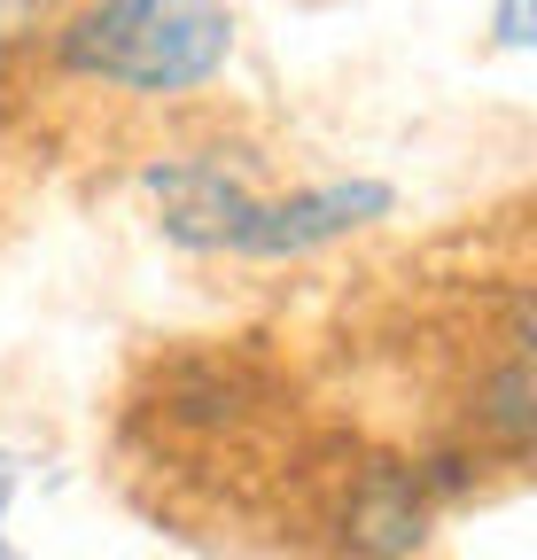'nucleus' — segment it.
<instances>
[{
	"label": "nucleus",
	"instance_id": "1",
	"mask_svg": "<svg viewBox=\"0 0 537 560\" xmlns=\"http://www.w3.org/2000/svg\"><path fill=\"white\" fill-rule=\"evenodd\" d=\"M226 55H234V0H94L62 32V62L125 94H187L219 79Z\"/></svg>",
	"mask_w": 537,
	"mask_h": 560
},
{
	"label": "nucleus",
	"instance_id": "5",
	"mask_svg": "<svg viewBox=\"0 0 537 560\" xmlns=\"http://www.w3.org/2000/svg\"><path fill=\"white\" fill-rule=\"evenodd\" d=\"M491 429L506 444H529V359H514L499 382H491Z\"/></svg>",
	"mask_w": 537,
	"mask_h": 560
},
{
	"label": "nucleus",
	"instance_id": "2",
	"mask_svg": "<svg viewBox=\"0 0 537 560\" xmlns=\"http://www.w3.org/2000/svg\"><path fill=\"white\" fill-rule=\"evenodd\" d=\"M389 187L382 179H327V187H304L289 202H249L242 210V226H234V257H304L335 234H351V226H374L389 219Z\"/></svg>",
	"mask_w": 537,
	"mask_h": 560
},
{
	"label": "nucleus",
	"instance_id": "4",
	"mask_svg": "<svg viewBox=\"0 0 537 560\" xmlns=\"http://www.w3.org/2000/svg\"><path fill=\"white\" fill-rule=\"evenodd\" d=\"M351 545L366 560H397V552L421 545V499H413V482L397 475V467H374L366 475L359 506H351Z\"/></svg>",
	"mask_w": 537,
	"mask_h": 560
},
{
	"label": "nucleus",
	"instance_id": "3",
	"mask_svg": "<svg viewBox=\"0 0 537 560\" xmlns=\"http://www.w3.org/2000/svg\"><path fill=\"white\" fill-rule=\"evenodd\" d=\"M149 195L164 210V234L187 242V249H234V226H242V210L257 202L226 164L211 156H179V164H156L149 172Z\"/></svg>",
	"mask_w": 537,
	"mask_h": 560
},
{
	"label": "nucleus",
	"instance_id": "6",
	"mask_svg": "<svg viewBox=\"0 0 537 560\" xmlns=\"http://www.w3.org/2000/svg\"><path fill=\"white\" fill-rule=\"evenodd\" d=\"M529 0H499V47H529Z\"/></svg>",
	"mask_w": 537,
	"mask_h": 560
},
{
	"label": "nucleus",
	"instance_id": "7",
	"mask_svg": "<svg viewBox=\"0 0 537 560\" xmlns=\"http://www.w3.org/2000/svg\"><path fill=\"white\" fill-rule=\"evenodd\" d=\"M9 499H16V459L0 452V560H24V552L9 545Z\"/></svg>",
	"mask_w": 537,
	"mask_h": 560
}]
</instances>
